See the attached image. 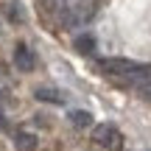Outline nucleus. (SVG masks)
<instances>
[{
  "mask_svg": "<svg viewBox=\"0 0 151 151\" xmlns=\"http://www.w3.org/2000/svg\"><path fill=\"white\" fill-rule=\"evenodd\" d=\"M98 67H101V73L112 76L115 81H120V84H126V87H140V84H146V81H151V65H146V62H134V59H101Z\"/></svg>",
  "mask_w": 151,
  "mask_h": 151,
  "instance_id": "1",
  "label": "nucleus"
},
{
  "mask_svg": "<svg viewBox=\"0 0 151 151\" xmlns=\"http://www.w3.org/2000/svg\"><path fill=\"white\" fill-rule=\"evenodd\" d=\"M92 14H95V0H78V3L62 9L56 14V20L62 28H78V25H87L92 20Z\"/></svg>",
  "mask_w": 151,
  "mask_h": 151,
  "instance_id": "2",
  "label": "nucleus"
},
{
  "mask_svg": "<svg viewBox=\"0 0 151 151\" xmlns=\"http://www.w3.org/2000/svg\"><path fill=\"white\" fill-rule=\"evenodd\" d=\"M92 140H95L98 146H104V148H120L123 137H120L118 126H112V123H98L95 129H92Z\"/></svg>",
  "mask_w": 151,
  "mask_h": 151,
  "instance_id": "3",
  "label": "nucleus"
},
{
  "mask_svg": "<svg viewBox=\"0 0 151 151\" xmlns=\"http://www.w3.org/2000/svg\"><path fill=\"white\" fill-rule=\"evenodd\" d=\"M14 65L20 67V70H25V73L37 67V59H34V53H31L28 45H17L14 48Z\"/></svg>",
  "mask_w": 151,
  "mask_h": 151,
  "instance_id": "4",
  "label": "nucleus"
},
{
  "mask_svg": "<svg viewBox=\"0 0 151 151\" xmlns=\"http://www.w3.org/2000/svg\"><path fill=\"white\" fill-rule=\"evenodd\" d=\"M34 98L42 104H65V92L56 90V87H37L34 90Z\"/></svg>",
  "mask_w": 151,
  "mask_h": 151,
  "instance_id": "5",
  "label": "nucleus"
},
{
  "mask_svg": "<svg viewBox=\"0 0 151 151\" xmlns=\"http://www.w3.org/2000/svg\"><path fill=\"white\" fill-rule=\"evenodd\" d=\"M67 120H70L76 129H90L92 126V115L84 112V109H70V112H67Z\"/></svg>",
  "mask_w": 151,
  "mask_h": 151,
  "instance_id": "6",
  "label": "nucleus"
},
{
  "mask_svg": "<svg viewBox=\"0 0 151 151\" xmlns=\"http://www.w3.org/2000/svg\"><path fill=\"white\" fill-rule=\"evenodd\" d=\"M14 148L17 151H37V137H34L31 132H20V134L14 137Z\"/></svg>",
  "mask_w": 151,
  "mask_h": 151,
  "instance_id": "7",
  "label": "nucleus"
},
{
  "mask_svg": "<svg viewBox=\"0 0 151 151\" xmlns=\"http://www.w3.org/2000/svg\"><path fill=\"white\" fill-rule=\"evenodd\" d=\"M76 50H78V53H92V50H95V39L92 37H76Z\"/></svg>",
  "mask_w": 151,
  "mask_h": 151,
  "instance_id": "8",
  "label": "nucleus"
},
{
  "mask_svg": "<svg viewBox=\"0 0 151 151\" xmlns=\"http://www.w3.org/2000/svg\"><path fill=\"white\" fill-rule=\"evenodd\" d=\"M3 11H6V17H9V22H20L22 20V6L20 3H6Z\"/></svg>",
  "mask_w": 151,
  "mask_h": 151,
  "instance_id": "9",
  "label": "nucleus"
},
{
  "mask_svg": "<svg viewBox=\"0 0 151 151\" xmlns=\"http://www.w3.org/2000/svg\"><path fill=\"white\" fill-rule=\"evenodd\" d=\"M0 104H3V95H0Z\"/></svg>",
  "mask_w": 151,
  "mask_h": 151,
  "instance_id": "10",
  "label": "nucleus"
}]
</instances>
